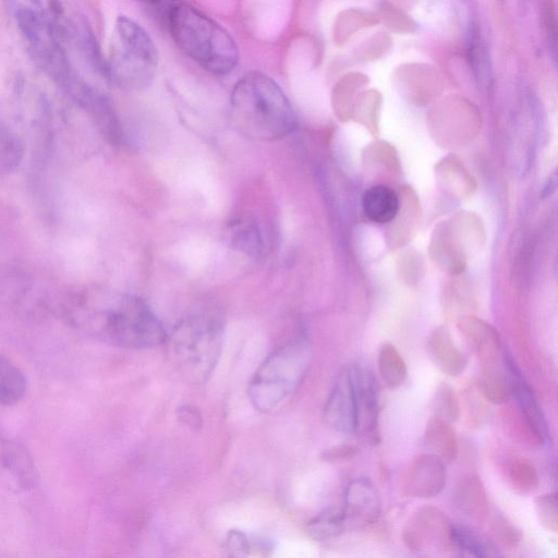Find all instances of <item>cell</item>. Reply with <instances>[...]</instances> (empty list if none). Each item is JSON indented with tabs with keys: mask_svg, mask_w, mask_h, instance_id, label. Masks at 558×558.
Instances as JSON below:
<instances>
[{
	"mask_svg": "<svg viewBox=\"0 0 558 558\" xmlns=\"http://www.w3.org/2000/svg\"><path fill=\"white\" fill-rule=\"evenodd\" d=\"M446 478L445 461L434 453H422L404 469L401 492L407 497L432 498L445 488Z\"/></svg>",
	"mask_w": 558,
	"mask_h": 558,
	"instance_id": "obj_8",
	"label": "cell"
},
{
	"mask_svg": "<svg viewBox=\"0 0 558 558\" xmlns=\"http://www.w3.org/2000/svg\"><path fill=\"white\" fill-rule=\"evenodd\" d=\"M378 371L390 389L400 387L408 376V367L397 348L391 343H384L378 353Z\"/></svg>",
	"mask_w": 558,
	"mask_h": 558,
	"instance_id": "obj_25",
	"label": "cell"
},
{
	"mask_svg": "<svg viewBox=\"0 0 558 558\" xmlns=\"http://www.w3.org/2000/svg\"><path fill=\"white\" fill-rule=\"evenodd\" d=\"M506 474L511 487L521 494L531 493L538 485L537 471L527 459L514 458L508 461Z\"/></svg>",
	"mask_w": 558,
	"mask_h": 558,
	"instance_id": "obj_27",
	"label": "cell"
},
{
	"mask_svg": "<svg viewBox=\"0 0 558 558\" xmlns=\"http://www.w3.org/2000/svg\"><path fill=\"white\" fill-rule=\"evenodd\" d=\"M452 502L456 509L476 522H482L488 513L485 487L477 475H468L457 485Z\"/></svg>",
	"mask_w": 558,
	"mask_h": 558,
	"instance_id": "obj_14",
	"label": "cell"
},
{
	"mask_svg": "<svg viewBox=\"0 0 558 558\" xmlns=\"http://www.w3.org/2000/svg\"><path fill=\"white\" fill-rule=\"evenodd\" d=\"M504 364L510 384L511 396L515 398L529 427L539 442H550V432L545 415L531 386L509 353H504Z\"/></svg>",
	"mask_w": 558,
	"mask_h": 558,
	"instance_id": "obj_10",
	"label": "cell"
},
{
	"mask_svg": "<svg viewBox=\"0 0 558 558\" xmlns=\"http://www.w3.org/2000/svg\"><path fill=\"white\" fill-rule=\"evenodd\" d=\"M347 519L343 508L329 507L313 518L307 524L312 538L324 542L336 538L345 529Z\"/></svg>",
	"mask_w": 558,
	"mask_h": 558,
	"instance_id": "obj_24",
	"label": "cell"
},
{
	"mask_svg": "<svg viewBox=\"0 0 558 558\" xmlns=\"http://www.w3.org/2000/svg\"><path fill=\"white\" fill-rule=\"evenodd\" d=\"M311 360V347L303 338L272 351L248 383L247 393L252 405L263 413L284 405L301 386Z\"/></svg>",
	"mask_w": 558,
	"mask_h": 558,
	"instance_id": "obj_5",
	"label": "cell"
},
{
	"mask_svg": "<svg viewBox=\"0 0 558 558\" xmlns=\"http://www.w3.org/2000/svg\"><path fill=\"white\" fill-rule=\"evenodd\" d=\"M223 239L229 247L251 257H258L264 252L262 229L252 217L241 216L228 221Z\"/></svg>",
	"mask_w": 558,
	"mask_h": 558,
	"instance_id": "obj_13",
	"label": "cell"
},
{
	"mask_svg": "<svg viewBox=\"0 0 558 558\" xmlns=\"http://www.w3.org/2000/svg\"><path fill=\"white\" fill-rule=\"evenodd\" d=\"M324 420L328 427L338 433H354V395L347 366L340 372L329 393L324 409Z\"/></svg>",
	"mask_w": 558,
	"mask_h": 558,
	"instance_id": "obj_11",
	"label": "cell"
},
{
	"mask_svg": "<svg viewBox=\"0 0 558 558\" xmlns=\"http://www.w3.org/2000/svg\"><path fill=\"white\" fill-rule=\"evenodd\" d=\"M68 322L102 342L126 349H148L166 342L168 333L140 296L111 288L75 293L65 306Z\"/></svg>",
	"mask_w": 558,
	"mask_h": 558,
	"instance_id": "obj_1",
	"label": "cell"
},
{
	"mask_svg": "<svg viewBox=\"0 0 558 558\" xmlns=\"http://www.w3.org/2000/svg\"><path fill=\"white\" fill-rule=\"evenodd\" d=\"M433 409L435 415L452 423L459 418L460 405L453 389L447 383L438 385L434 399Z\"/></svg>",
	"mask_w": 558,
	"mask_h": 558,
	"instance_id": "obj_28",
	"label": "cell"
},
{
	"mask_svg": "<svg viewBox=\"0 0 558 558\" xmlns=\"http://www.w3.org/2000/svg\"><path fill=\"white\" fill-rule=\"evenodd\" d=\"M348 372L354 395L355 429L371 445L380 441L379 413L380 389L374 373L356 362L350 363Z\"/></svg>",
	"mask_w": 558,
	"mask_h": 558,
	"instance_id": "obj_7",
	"label": "cell"
},
{
	"mask_svg": "<svg viewBox=\"0 0 558 558\" xmlns=\"http://www.w3.org/2000/svg\"><path fill=\"white\" fill-rule=\"evenodd\" d=\"M0 461L16 478L20 486L31 488L36 482V469L26 449L10 439H0Z\"/></svg>",
	"mask_w": 558,
	"mask_h": 558,
	"instance_id": "obj_16",
	"label": "cell"
},
{
	"mask_svg": "<svg viewBox=\"0 0 558 558\" xmlns=\"http://www.w3.org/2000/svg\"><path fill=\"white\" fill-rule=\"evenodd\" d=\"M424 438L432 453L445 462H452L458 456V439L451 423L434 415L426 424Z\"/></svg>",
	"mask_w": 558,
	"mask_h": 558,
	"instance_id": "obj_17",
	"label": "cell"
},
{
	"mask_svg": "<svg viewBox=\"0 0 558 558\" xmlns=\"http://www.w3.org/2000/svg\"><path fill=\"white\" fill-rule=\"evenodd\" d=\"M230 113L238 132L254 141L282 140L298 125L288 96L262 71L247 72L235 82L230 93Z\"/></svg>",
	"mask_w": 558,
	"mask_h": 558,
	"instance_id": "obj_2",
	"label": "cell"
},
{
	"mask_svg": "<svg viewBox=\"0 0 558 558\" xmlns=\"http://www.w3.org/2000/svg\"><path fill=\"white\" fill-rule=\"evenodd\" d=\"M225 313L213 301L189 308L167 337L168 356L179 375L191 384H203L213 374L222 350Z\"/></svg>",
	"mask_w": 558,
	"mask_h": 558,
	"instance_id": "obj_3",
	"label": "cell"
},
{
	"mask_svg": "<svg viewBox=\"0 0 558 558\" xmlns=\"http://www.w3.org/2000/svg\"><path fill=\"white\" fill-rule=\"evenodd\" d=\"M27 379L23 371L8 357L0 355V405H13L26 395Z\"/></svg>",
	"mask_w": 558,
	"mask_h": 558,
	"instance_id": "obj_21",
	"label": "cell"
},
{
	"mask_svg": "<svg viewBox=\"0 0 558 558\" xmlns=\"http://www.w3.org/2000/svg\"><path fill=\"white\" fill-rule=\"evenodd\" d=\"M534 505L539 524L546 531L556 534L558 531V500L556 492L537 496Z\"/></svg>",
	"mask_w": 558,
	"mask_h": 558,
	"instance_id": "obj_29",
	"label": "cell"
},
{
	"mask_svg": "<svg viewBox=\"0 0 558 558\" xmlns=\"http://www.w3.org/2000/svg\"><path fill=\"white\" fill-rule=\"evenodd\" d=\"M223 548L230 556L243 557L247 556L250 550L254 549V546L246 534L241 531L232 530L225 539Z\"/></svg>",
	"mask_w": 558,
	"mask_h": 558,
	"instance_id": "obj_31",
	"label": "cell"
},
{
	"mask_svg": "<svg viewBox=\"0 0 558 558\" xmlns=\"http://www.w3.org/2000/svg\"><path fill=\"white\" fill-rule=\"evenodd\" d=\"M429 356L444 374L458 377L466 367L465 355L454 347L445 330H436L428 342Z\"/></svg>",
	"mask_w": 558,
	"mask_h": 558,
	"instance_id": "obj_15",
	"label": "cell"
},
{
	"mask_svg": "<svg viewBox=\"0 0 558 558\" xmlns=\"http://www.w3.org/2000/svg\"><path fill=\"white\" fill-rule=\"evenodd\" d=\"M483 398L493 404H501L511 397L510 384L505 371L497 369L495 364L484 365L477 380Z\"/></svg>",
	"mask_w": 558,
	"mask_h": 558,
	"instance_id": "obj_23",
	"label": "cell"
},
{
	"mask_svg": "<svg viewBox=\"0 0 558 558\" xmlns=\"http://www.w3.org/2000/svg\"><path fill=\"white\" fill-rule=\"evenodd\" d=\"M23 154L22 141L0 120V174L15 171L22 162Z\"/></svg>",
	"mask_w": 558,
	"mask_h": 558,
	"instance_id": "obj_26",
	"label": "cell"
},
{
	"mask_svg": "<svg viewBox=\"0 0 558 558\" xmlns=\"http://www.w3.org/2000/svg\"><path fill=\"white\" fill-rule=\"evenodd\" d=\"M357 452V448L353 445H343L338 448L330 450L328 453L331 459H348L355 456Z\"/></svg>",
	"mask_w": 558,
	"mask_h": 558,
	"instance_id": "obj_34",
	"label": "cell"
},
{
	"mask_svg": "<svg viewBox=\"0 0 558 558\" xmlns=\"http://www.w3.org/2000/svg\"><path fill=\"white\" fill-rule=\"evenodd\" d=\"M468 58L475 80L481 86L489 87L492 71L488 52L477 26L473 24L468 32Z\"/></svg>",
	"mask_w": 558,
	"mask_h": 558,
	"instance_id": "obj_22",
	"label": "cell"
},
{
	"mask_svg": "<svg viewBox=\"0 0 558 558\" xmlns=\"http://www.w3.org/2000/svg\"><path fill=\"white\" fill-rule=\"evenodd\" d=\"M449 518L439 508L425 506L418 509L403 529L402 539L411 550H422L427 542L451 549Z\"/></svg>",
	"mask_w": 558,
	"mask_h": 558,
	"instance_id": "obj_9",
	"label": "cell"
},
{
	"mask_svg": "<svg viewBox=\"0 0 558 558\" xmlns=\"http://www.w3.org/2000/svg\"><path fill=\"white\" fill-rule=\"evenodd\" d=\"M107 64L110 83L126 90H144L156 76L159 52L141 24L119 15L112 29Z\"/></svg>",
	"mask_w": 558,
	"mask_h": 558,
	"instance_id": "obj_6",
	"label": "cell"
},
{
	"mask_svg": "<svg viewBox=\"0 0 558 558\" xmlns=\"http://www.w3.org/2000/svg\"><path fill=\"white\" fill-rule=\"evenodd\" d=\"M179 417L181 421H183L186 425L191 427H198L201 425L199 413L191 407H184L180 409Z\"/></svg>",
	"mask_w": 558,
	"mask_h": 558,
	"instance_id": "obj_33",
	"label": "cell"
},
{
	"mask_svg": "<svg viewBox=\"0 0 558 558\" xmlns=\"http://www.w3.org/2000/svg\"><path fill=\"white\" fill-rule=\"evenodd\" d=\"M464 332L473 342L477 356L484 365L496 363L500 351L498 333L488 325L478 320H466L462 325Z\"/></svg>",
	"mask_w": 558,
	"mask_h": 558,
	"instance_id": "obj_20",
	"label": "cell"
},
{
	"mask_svg": "<svg viewBox=\"0 0 558 558\" xmlns=\"http://www.w3.org/2000/svg\"><path fill=\"white\" fill-rule=\"evenodd\" d=\"M380 505L379 494L369 478L357 477L347 486L342 507L347 522L375 523L380 514Z\"/></svg>",
	"mask_w": 558,
	"mask_h": 558,
	"instance_id": "obj_12",
	"label": "cell"
},
{
	"mask_svg": "<svg viewBox=\"0 0 558 558\" xmlns=\"http://www.w3.org/2000/svg\"><path fill=\"white\" fill-rule=\"evenodd\" d=\"M451 549L473 557L486 558L499 556L498 545L471 527L451 524L449 533Z\"/></svg>",
	"mask_w": 558,
	"mask_h": 558,
	"instance_id": "obj_19",
	"label": "cell"
},
{
	"mask_svg": "<svg viewBox=\"0 0 558 558\" xmlns=\"http://www.w3.org/2000/svg\"><path fill=\"white\" fill-rule=\"evenodd\" d=\"M177 47L202 70L216 76L234 71L240 52L231 34L199 9L175 2L165 19Z\"/></svg>",
	"mask_w": 558,
	"mask_h": 558,
	"instance_id": "obj_4",
	"label": "cell"
},
{
	"mask_svg": "<svg viewBox=\"0 0 558 558\" xmlns=\"http://www.w3.org/2000/svg\"><path fill=\"white\" fill-rule=\"evenodd\" d=\"M490 524L497 545L513 548L521 541V532L502 514L495 513Z\"/></svg>",
	"mask_w": 558,
	"mask_h": 558,
	"instance_id": "obj_30",
	"label": "cell"
},
{
	"mask_svg": "<svg viewBox=\"0 0 558 558\" xmlns=\"http://www.w3.org/2000/svg\"><path fill=\"white\" fill-rule=\"evenodd\" d=\"M365 216L377 223L391 221L399 210V199L395 191L385 185L369 187L362 197Z\"/></svg>",
	"mask_w": 558,
	"mask_h": 558,
	"instance_id": "obj_18",
	"label": "cell"
},
{
	"mask_svg": "<svg viewBox=\"0 0 558 558\" xmlns=\"http://www.w3.org/2000/svg\"><path fill=\"white\" fill-rule=\"evenodd\" d=\"M145 7L150 9L157 14H160L165 21L167 13L171 7L177 2L175 0H138Z\"/></svg>",
	"mask_w": 558,
	"mask_h": 558,
	"instance_id": "obj_32",
	"label": "cell"
}]
</instances>
